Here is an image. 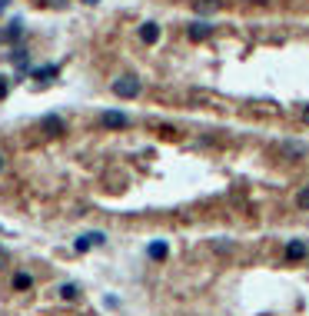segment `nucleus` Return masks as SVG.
Masks as SVG:
<instances>
[{"instance_id": "1", "label": "nucleus", "mask_w": 309, "mask_h": 316, "mask_svg": "<svg viewBox=\"0 0 309 316\" xmlns=\"http://www.w3.org/2000/svg\"><path fill=\"white\" fill-rule=\"evenodd\" d=\"M140 90H143V83H140L137 77H120V80H113V94L120 97V100H133V97H140Z\"/></svg>"}, {"instance_id": "2", "label": "nucleus", "mask_w": 309, "mask_h": 316, "mask_svg": "<svg viewBox=\"0 0 309 316\" xmlns=\"http://www.w3.org/2000/svg\"><path fill=\"white\" fill-rule=\"evenodd\" d=\"M186 37L193 40V44H203L206 37H213V24H206V20H193V24L186 27Z\"/></svg>"}, {"instance_id": "3", "label": "nucleus", "mask_w": 309, "mask_h": 316, "mask_svg": "<svg viewBox=\"0 0 309 316\" xmlns=\"http://www.w3.org/2000/svg\"><path fill=\"white\" fill-rule=\"evenodd\" d=\"M100 243H107V236L93 230V233H80V236H76V240H73V250H76V253H87L90 247H100Z\"/></svg>"}, {"instance_id": "4", "label": "nucleus", "mask_w": 309, "mask_h": 316, "mask_svg": "<svg viewBox=\"0 0 309 316\" xmlns=\"http://www.w3.org/2000/svg\"><path fill=\"white\" fill-rule=\"evenodd\" d=\"M100 123L107 126V130H126V126H130V117H126V114H120V110H107Z\"/></svg>"}, {"instance_id": "5", "label": "nucleus", "mask_w": 309, "mask_h": 316, "mask_svg": "<svg viewBox=\"0 0 309 316\" xmlns=\"http://www.w3.org/2000/svg\"><path fill=\"white\" fill-rule=\"evenodd\" d=\"M309 256V247L303 240H293V243H286V259L289 263H299V259H306Z\"/></svg>"}, {"instance_id": "6", "label": "nucleus", "mask_w": 309, "mask_h": 316, "mask_svg": "<svg viewBox=\"0 0 309 316\" xmlns=\"http://www.w3.org/2000/svg\"><path fill=\"white\" fill-rule=\"evenodd\" d=\"M140 40H143L146 47L160 44V24H153V20H146V24L140 27Z\"/></svg>"}, {"instance_id": "7", "label": "nucleus", "mask_w": 309, "mask_h": 316, "mask_svg": "<svg viewBox=\"0 0 309 316\" xmlns=\"http://www.w3.org/2000/svg\"><path fill=\"white\" fill-rule=\"evenodd\" d=\"M24 37V24L20 20H10L7 24V30H0V44H13V40Z\"/></svg>"}, {"instance_id": "8", "label": "nucleus", "mask_w": 309, "mask_h": 316, "mask_svg": "<svg viewBox=\"0 0 309 316\" xmlns=\"http://www.w3.org/2000/svg\"><path fill=\"white\" fill-rule=\"evenodd\" d=\"M30 286H33V276H30V273H13V290H17V293L30 290Z\"/></svg>"}, {"instance_id": "9", "label": "nucleus", "mask_w": 309, "mask_h": 316, "mask_svg": "<svg viewBox=\"0 0 309 316\" xmlns=\"http://www.w3.org/2000/svg\"><path fill=\"white\" fill-rule=\"evenodd\" d=\"M146 253H150V259H166L170 247H166L163 240H157V243H150V247H146Z\"/></svg>"}, {"instance_id": "10", "label": "nucleus", "mask_w": 309, "mask_h": 316, "mask_svg": "<svg viewBox=\"0 0 309 316\" xmlns=\"http://www.w3.org/2000/svg\"><path fill=\"white\" fill-rule=\"evenodd\" d=\"M40 126H44L47 133H63V120H60V117H44Z\"/></svg>"}, {"instance_id": "11", "label": "nucleus", "mask_w": 309, "mask_h": 316, "mask_svg": "<svg viewBox=\"0 0 309 316\" xmlns=\"http://www.w3.org/2000/svg\"><path fill=\"white\" fill-rule=\"evenodd\" d=\"M50 77H57V67H53V63H47V67H37L33 70V80H50Z\"/></svg>"}, {"instance_id": "12", "label": "nucleus", "mask_w": 309, "mask_h": 316, "mask_svg": "<svg viewBox=\"0 0 309 316\" xmlns=\"http://www.w3.org/2000/svg\"><path fill=\"white\" fill-rule=\"evenodd\" d=\"M7 57H10L13 63H17V67H20V70H27V50H24V47H13V50H10V53H7Z\"/></svg>"}, {"instance_id": "13", "label": "nucleus", "mask_w": 309, "mask_h": 316, "mask_svg": "<svg viewBox=\"0 0 309 316\" xmlns=\"http://www.w3.org/2000/svg\"><path fill=\"white\" fill-rule=\"evenodd\" d=\"M60 296L63 300H76V296H80V286H76V283H63L60 286Z\"/></svg>"}, {"instance_id": "14", "label": "nucleus", "mask_w": 309, "mask_h": 316, "mask_svg": "<svg viewBox=\"0 0 309 316\" xmlns=\"http://www.w3.org/2000/svg\"><path fill=\"white\" fill-rule=\"evenodd\" d=\"M303 150H306L303 143H283V146H279V153H286V157H299Z\"/></svg>"}, {"instance_id": "15", "label": "nucleus", "mask_w": 309, "mask_h": 316, "mask_svg": "<svg viewBox=\"0 0 309 316\" xmlns=\"http://www.w3.org/2000/svg\"><path fill=\"white\" fill-rule=\"evenodd\" d=\"M216 7H220V0H196V10L200 13H213Z\"/></svg>"}, {"instance_id": "16", "label": "nucleus", "mask_w": 309, "mask_h": 316, "mask_svg": "<svg viewBox=\"0 0 309 316\" xmlns=\"http://www.w3.org/2000/svg\"><path fill=\"white\" fill-rule=\"evenodd\" d=\"M296 207H299V210H309V187H303V190L296 193Z\"/></svg>"}, {"instance_id": "17", "label": "nucleus", "mask_w": 309, "mask_h": 316, "mask_svg": "<svg viewBox=\"0 0 309 316\" xmlns=\"http://www.w3.org/2000/svg\"><path fill=\"white\" fill-rule=\"evenodd\" d=\"M7 94H10V80H7V77H0V100H4Z\"/></svg>"}, {"instance_id": "18", "label": "nucleus", "mask_w": 309, "mask_h": 316, "mask_svg": "<svg viewBox=\"0 0 309 316\" xmlns=\"http://www.w3.org/2000/svg\"><path fill=\"white\" fill-rule=\"evenodd\" d=\"M303 123L309 126V107H303Z\"/></svg>"}, {"instance_id": "19", "label": "nucleus", "mask_w": 309, "mask_h": 316, "mask_svg": "<svg viewBox=\"0 0 309 316\" xmlns=\"http://www.w3.org/2000/svg\"><path fill=\"white\" fill-rule=\"evenodd\" d=\"M7 4H10V0H0V13H4V10H7Z\"/></svg>"}, {"instance_id": "20", "label": "nucleus", "mask_w": 309, "mask_h": 316, "mask_svg": "<svg viewBox=\"0 0 309 316\" xmlns=\"http://www.w3.org/2000/svg\"><path fill=\"white\" fill-rule=\"evenodd\" d=\"M4 263H7V253H4V250H0V266H4Z\"/></svg>"}, {"instance_id": "21", "label": "nucleus", "mask_w": 309, "mask_h": 316, "mask_svg": "<svg viewBox=\"0 0 309 316\" xmlns=\"http://www.w3.org/2000/svg\"><path fill=\"white\" fill-rule=\"evenodd\" d=\"M4 166H7V160H4V157H0V173H4Z\"/></svg>"}, {"instance_id": "22", "label": "nucleus", "mask_w": 309, "mask_h": 316, "mask_svg": "<svg viewBox=\"0 0 309 316\" xmlns=\"http://www.w3.org/2000/svg\"><path fill=\"white\" fill-rule=\"evenodd\" d=\"M83 4H100V0H83Z\"/></svg>"}]
</instances>
